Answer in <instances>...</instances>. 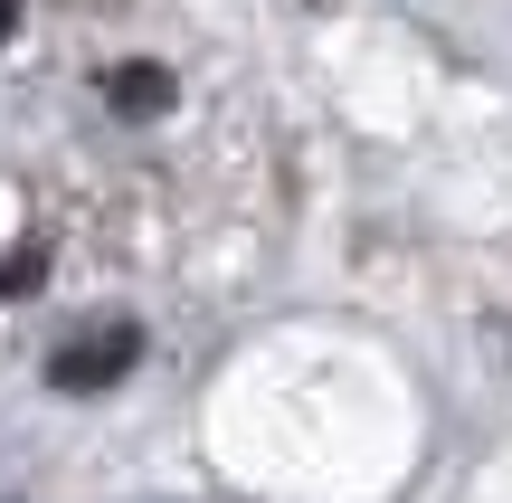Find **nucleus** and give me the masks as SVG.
Returning <instances> with one entry per match:
<instances>
[{"mask_svg":"<svg viewBox=\"0 0 512 503\" xmlns=\"http://www.w3.org/2000/svg\"><path fill=\"white\" fill-rule=\"evenodd\" d=\"M133 352H143V342H133V323H95L86 342H67V352L48 361V380H57V390H105Z\"/></svg>","mask_w":512,"mask_h":503,"instance_id":"f257e3e1","label":"nucleus"},{"mask_svg":"<svg viewBox=\"0 0 512 503\" xmlns=\"http://www.w3.org/2000/svg\"><path fill=\"white\" fill-rule=\"evenodd\" d=\"M114 105H133V114L162 105V76H114Z\"/></svg>","mask_w":512,"mask_h":503,"instance_id":"f03ea898","label":"nucleus"}]
</instances>
